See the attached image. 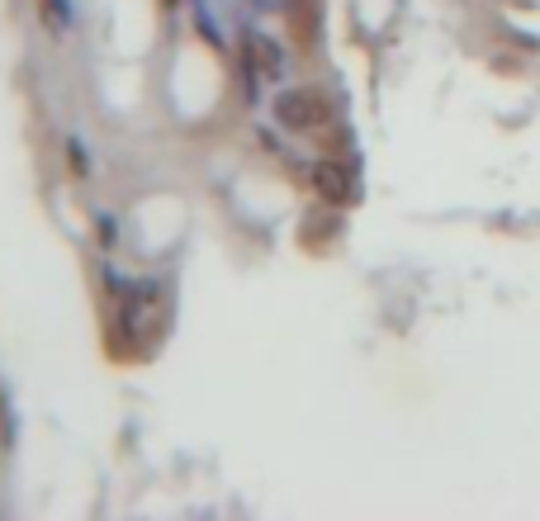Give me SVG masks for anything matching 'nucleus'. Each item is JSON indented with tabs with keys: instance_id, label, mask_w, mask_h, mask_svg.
I'll return each mask as SVG.
<instances>
[{
	"instance_id": "1",
	"label": "nucleus",
	"mask_w": 540,
	"mask_h": 521,
	"mask_svg": "<svg viewBox=\"0 0 540 521\" xmlns=\"http://www.w3.org/2000/svg\"><path fill=\"white\" fill-rule=\"evenodd\" d=\"M332 95L327 90H313V86H299V90H285L275 100V119L289 128V133H313V128L332 124Z\"/></svg>"
},
{
	"instance_id": "2",
	"label": "nucleus",
	"mask_w": 540,
	"mask_h": 521,
	"mask_svg": "<svg viewBox=\"0 0 540 521\" xmlns=\"http://www.w3.org/2000/svg\"><path fill=\"white\" fill-rule=\"evenodd\" d=\"M308 185H313V195L332 204V209H346L351 199H356V176H351V166L337 162V157H323V162L308 166Z\"/></svg>"
},
{
	"instance_id": "3",
	"label": "nucleus",
	"mask_w": 540,
	"mask_h": 521,
	"mask_svg": "<svg viewBox=\"0 0 540 521\" xmlns=\"http://www.w3.org/2000/svg\"><path fill=\"white\" fill-rule=\"evenodd\" d=\"M337 233H342V218L332 214V204H327V214H313V223H304V228H299V242H304L308 252H323V247Z\"/></svg>"
},
{
	"instance_id": "4",
	"label": "nucleus",
	"mask_w": 540,
	"mask_h": 521,
	"mask_svg": "<svg viewBox=\"0 0 540 521\" xmlns=\"http://www.w3.org/2000/svg\"><path fill=\"white\" fill-rule=\"evenodd\" d=\"M242 53H247V62H252L256 72H266V76L280 72V48L266 34H242Z\"/></svg>"
}]
</instances>
